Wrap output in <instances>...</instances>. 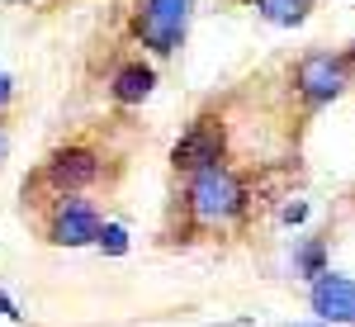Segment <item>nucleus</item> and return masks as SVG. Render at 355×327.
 I'll return each mask as SVG.
<instances>
[{"label":"nucleus","mask_w":355,"mask_h":327,"mask_svg":"<svg viewBox=\"0 0 355 327\" xmlns=\"http://www.w3.org/2000/svg\"><path fill=\"white\" fill-rule=\"evenodd\" d=\"M185 209H190L194 223L223 228V223H232L246 209V181L227 162L204 166V171H194L185 181Z\"/></svg>","instance_id":"f257e3e1"},{"label":"nucleus","mask_w":355,"mask_h":327,"mask_svg":"<svg viewBox=\"0 0 355 327\" xmlns=\"http://www.w3.org/2000/svg\"><path fill=\"white\" fill-rule=\"evenodd\" d=\"M190 15H194V0H133L128 33L147 53L171 57V53H180V43L190 33Z\"/></svg>","instance_id":"f03ea898"},{"label":"nucleus","mask_w":355,"mask_h":327,"mask_svg":"<svg viewBox=\"0 0 355 327\" xmlns=\"http://www.w3.org/2000/svg\"><path fill=\"white\" fill-rule=\"evenodd\" d=\"M294 95H299L308 109H322L331 105V100H341L346 90H351L355 81V72H351V62H346V53H303L299 62H294Z\"/></svg>","instance_id":"7ed1b4c3"},{"label":"nucleus","mask_w":355,"mask_h":327,"mask_svg":"<svg viewBox=\"0 0 355 327\" xmlns=\"http://www.w3.org/2000/svg\"><path fill=\"white\" fill-rule=\"evenodd\" d=\"M227 162V128H223V114H199L185 133L175 137V147H171V166L175 171H204V166H218Z\"/></svg>","instance_id":"20e7f679"},{"label":"nucleus","mask_w":355,"mask_h":327,"mask_svg":"<svg viewBox=\"0 0 355 327\" xmlns=\"http://www.w3.org/2000/svg\"><path fill=\"white\" fill-rule=\"evenodd\" d=\"M100 176H105V162H100V152L90 142H67V147H57L53 157L43 162V181L57 194H76L85 185H95Z\"/></svg>","instance_id":"39448f33"},{"label":"nucleus","mask_w":355,"mask_h":327,"mask_svg":"<svg viewBox=\"0 0 355 327\" xmlns=\"http://www.w3.org/2000/svg\"><path fill=\"white\" fill-rule=\"evenodd\" d=\"M100 209L81 199V194H62L48 214V242L53 246H85V242H100Z\"/></svg>","instance_id":"423d86ee"},{"label":"nucleus","mask_w":355,"mask_h":327,"mask_svg":"<svg viewBox=\"0 0 355 327\" xmlns=\"http://www.w3.org/2000/svg\"><path fill=\"white\" fill-rule=\"evenodd\" d=\"M308 303H313V313L331 327H351L355 323V280L351 275H336V271H322L313 280V290H308Z\"/></svg>","instance_id":"0eeeda50"},{"label":"nucleus","mask_w":355,"mask_h":327,"mask_svg":"<svg viewBox=\"0 0 355 327\" xmlns=\"http://www.w3.org/2000/svg\"><path fill=\"white\" fill-rule=\"evenodd\" d=\"M152 90H157V67H152V62L128 57V62L114 67V76H110V100H114V105L133 109V105H142Z\"/></svg>","instance_id":"6e6552de"},{"label":"nucleus","mask_w":355,"mask_h":327,"mask_svg":"<svg viewBox=\"0 0 355 327\" xmlns=\"http://www.w3.org/2000/svg\"><path fill=\"white\" fill-rule=\"evenodd\" d=\"M256 10H261V19H270L279 28H294L308 19V10H313V0H251Z\"/></svg>","instance_id":"1a4fd4ad"},{"label":"nucleus","mask_w":355,"mask_h":327,"mask_svg":"<svg viewBox=\"0 0 355 327\" xmlns=\"http://www.w3.org/2000/svg\"><path fill=\"white\" fill-rule=\"evenodd\" d=\"M294 271L308 275V280H318V275L327 271V242H322V237H308V242L294 251Z\"/></svg>","instance_id":"9d476101"},{"label":"nucleus","mask_w":355,"mask_h":327,"mask_svg":"<svg viewBox=\"0 0 355 327\" xmlns=\"http://www.w3.org/2000/svg\"><path fill=\"white\" fill-rule=\"evenodd\" d=\"M100 251L123 256V251H128V228H123V223H105V228H100Z\"/></svg>","instance_id":"9b49d317"},{"label":"nucleus","mask_w":355,"mask_h":327,"mask_svg":"<svg viewBox=\"0 0 355 327\" xmlns=\"http://www.w3.org/2000/svg\"><path fill=\"white\" fill-rule=\"evenodd\" d=\"M15 105V81H10V72H0V114Z\"/></svg>","instance_id":"f8f14e48"},{"label":"nucleus","mask_w":355,"mask_h":327,"mask_svg":"<svg viewBox=\"0 0 355 327\" xmlns=\"http://www.w3.org/2000/svg\"><path fill=\"white\" fill-rule=\"evenodd\" d=\"M284 223H303V218H308V204H284Z\"/></svg>","instance_id":"ddd939ff"},{"label":"nucleus","mask_w":355,"mask_h":327,"mask_svg":"<svg viewBox=\"0 0 355 327\" xmlns=\"http://www.w3.org/2000/svg\"><path fill=\"white\" fill-rule=\"evenodd\" d=\"M0 313H5V318H15V323H19V318H24V313H19V308H15V303L5 299V294H0Z\"/></svg>","instance_id":"4468645a"},{"label":"nucleus","mask_w":355,"mask_h":327,"mask_svg":"<svg viewBox=\"0 0 355 327\" xmlns=\"http://www.w3.org/2000/svg\"><path fill=\"white\" fill-rule=\"evenodd\" d=\"M5 152H10V133H5V124H0V162H5Z\"/></svg>","instance_id":"2eb2a0df"},{"label":"nucleus","mask_w":355,"mask_h":327,"mask_svg":"<svg viewBox=\"0 0 355 327\" xmlns=\"http://www.w3.org/2000/svg\"><path fill=\"white\" fill-rule=\"evenodd\" d=\"M346 62H351V72H355V43H351V48H346Z\"/></svg>","instance_id":"dca6fc26"},{"label":"nucleus","mask_w":355,"mask_h":327,"mask_svg":"<svg viewBox=\"0 0 355 327\" xmlns=\"http://www.w3.org/2000/svg\"><path fill=\"white\" fill-rule=\"evenodd\" d=\"M10 5H33V0H10Z\"/></svg>","instance_id":"f3484780"}]
</instances>
